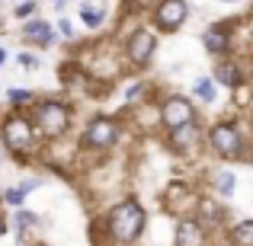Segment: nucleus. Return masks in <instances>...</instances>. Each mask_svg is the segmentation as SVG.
I'll return each mask as SVG.
<instances>
[{"label": "nucleus", "mask_w": 253, "mask_h": 246, "mask_svg": "<svg viewBox=\"0 0 253 246\" xmlns=\"http://www.w3.org/2000/svg\"><path fill=\"white\" fill-rule=\"evenodd\" d=\"M209 138H211V147H215L221 157H237L241 154V135H237L231 125H215Z\"/></svg>", "instance_id": "nucleus-9"}, {"label": "nucleus", "mask_w": 253, "mask_h": 246, "mask_svg": "<svg viewBox=\"0 0 253 246\" xmlns=\"http://www.w3.org/2000/svg\"><path fill=\"white\" fill-rule=\"evenodd\" d=\"M58 32H61L64 38H74V26H71V19H58Z\"/></svg>", "instance_id": "nucleus-23"}, {"label": "nucleus", "mask_w": 253, "mask_h": 246, "mask_svg": "<svg viewBox=\"0 0 253 246\" xmlns=\"http://www.w3.org/2000/svg\"><path fill=\"white\" fill-rule=\"evenodd\" d=\"M141 90H144V83H135V86H128V90H125V96H128V99H138V96H141Z\"/></svg>", "instance_id": "nucleus-25"}, {"label": "nucleus", "mask_w": 253, "mask_h": 246, "mask_svg": "<svg viewBox=\"0 0 253 246\" xmlns=\"http://www.w3.org/2000/svg\"><path fill=\"white\" fill-rule=\"evenodd\" d=\"M154 51H157V35L151 29H135L128 35V42H125V58H128L135 68H144V64L154 58Z\"/></svg>", "instance_id": "nucleus-5"}, {"label": "nucleus", "mask_w": 253, "mask_h": 246, "mask_svg": "<svg viewBox=\"0 0 253 246\" xmlns=\"http://www.w3.org/2000/svg\"><path fill=\"white\" fill-rule=\"evenodd\" d=\"M6 61V48H0V64H3Z\"/></svg>", "instance_id": "nucleus-27"}, {"label": "nucleus", "mask_w": 253, "mask_h": 246, "mask_svg": "<svg viewBox=\"0 0 253 246\" xmlns=\"http://www.w3.org/2000/svg\"><path fill=\"white\" fill-rule=\"evenodd\" d=\"M199 208H202V217H205V221H218V217H221V211H218L215 202H199Z\"/></svg>", "instance_id": "nucleus-20"}, {"label": "nucleus", "mask_w": 253, "mask_h": 246, "mask_svg": "<svg viewBox=\"0 0 253 246\" xmlns=\"http://www.w3.org/2000/svg\"><path fill=\"white\" fill-rule=\"evenodd\" d=\"M234 243H237V246H253V221L241 224V227H234Z\"/></svg>", "instance_id": "nucleus-17"}, {"label": "nucleus", "mask_w": 253, "mask_h": 246, "mask_svg": "<svg viewBox=\"0 0 253 246\" xmlns=\"http://www.w3.org/2000/svg\"><path fill=\"white\" fill-rule=\"evenodd\" d=\"M23 198H26V195H23L19 189H6V192H3V202H6V205H23Z\"/></svg>", "instance_id": "nucleus-22"}, {"label": "nucleus", "mask_w": 253, "mask_h": 246, "mask_svg": "<svg viewBox=\"0 0 253 246\" xmlns=\"http://www.w3.org/2000/svg\"><path fill=\"white\" fill-rule=\"evenodd\" d=\"M144 221H148V217H144V208L135 198H125V202H119L116 208L109 211L106 227H109V237L116 243H135L144 230Z\"/></svg>", "instance_id": "nucleus-3"}, {"label": "nucleus", "mask_w": 253, "mask_h": 246, "mask_svg": "<svg viewBox=\"0 0 253 246\" xmlns=\"http://www.w3.org/2000/svg\"><path fill=\"white\" fill-rule=\"evenodd\" d=\"M6 234V221H3V217H0V237H3Z\"/></svg>", "instance_id": "nucleus-26"}, {"label": "nucleus", "mask_w": 253, "mask_h": 246, "mask_svg": "<svg viewBox=\"0 0 253 246\" xmlns=\"http://www.w3.org/2000/svg\"><path fill=\"white\" fill-rule=\"evenodd\" d=\"M224 3H234V0H224Z\"/></svg>", "instance_id": "nucleus-28"}, {"label": "nucleus", "mask_w": 253, "mask_h": 246, "mask_svg": "<svg viewBox=\"0 0 253 246\" xmlns=\"http://www.w3.org/2000/svg\"><path fill=\"white\" fill-rule=\"evenodd\" d=\"M202 42H205V48L211 51V55H224L228 51V32L221 29V26H211V29H205V35H202Z\"/></svg>", "instance_id": "nucleus-12"}, {"label": "nucleus", "mask_w": 253, "mask_h": 246, "mask_svg": "<svg viewBox=\"0 0 253 246\" xmlns=\"http://www.w3.org/2000/svg\"><path fill=\"white\" fill-rule=\"evenodd\" d=\"M186 16H189L186 0H161V3L154 6V26L164 29V32H176L179 26L186 23Z\"/></svg>", "instance_id": "nucleus-6"}, {"label": "nucleus", "mask_w": 253, "mask_h": 246, "mask_svg": "<svg viewBox=\"0 0 253 246\" xmlns=\"http://www.w3.org/2000/svg\"><path fill=\"white\" fill-rule=\"evenodd\" d=\"M205 240V230L199 221H183L176 227V246H202Z\"/></svg>", "instance_id": "nucleus-10"}, {"label": "nucleus", "mask_w": 253, "mask_h": 246, "mask_svg": "<svg viewBox=\"0 0 253 246\" xmlns=\"http://www.w3.org/2000/svg\"><path fill=\"white\" fill-rule=\"evenodd\" d=\"M116 141H119L116 118H93L84 131V147H90V150H109Z\"/></svg>", "instance_id": "nucleus-4"}, {"label": "nucleus", "mask_w": 253, "mask_h": 246, "mask_svg": "<svg viewBox=\"0 0 253 246\" xmlns=\"http://www.w3.org/2000/svg\"><path fill=\"white\" fill-rule=\"evenodd\" d=\"M23 42H29V45H39V48H51V45L58 42V32H55V26L51 23H45V19H39V16H32V19H26L23 23Z\"/></svg>", "instance_id": "nucleus-8"}, {"label": "nucleus", "mask_w": 253, "mask_h": 246, "mask_svg": "<svg viewBox=\"0 0 253 246\" xmlns=\"http://www.w3.org/2000/svg\"><path fill=\"white\" fill-rule=\"evenodd\" d=\"M77 13H81V23L90 26V29H99L106 23V6H99V3H81Z\"/></svg>", "instance_id": "nucleus-13"}, {"label": "nucleus", "mask_w": 253, "mask_h": 246, "mask_svg": "<svg viewBox=\"0 0 253 246\" xmlns=\"http://www.w3.org/2000/svg\"><path fill=\"white\" fill-rule=\"evenodd\" d=\"M6 103H10L13 109H26V105L36 103V93L32 90H6Z\"/></svg>", "instance_id": "nucleus-15"}, {"label": "nucleus", "mask_w": 253, "mask_h": 246, "mask_svg": "<svg viewBox=\"0 0 253 246\" xmlns=\"http://www.w3.org/2000/svg\"><path fill=\"white\" fill-rule=\"evenodd\" d=\"M196 141H199V128H196V122H189V125H179V128H173V135H170V144H173V150H189Z\"/></svg>", "instance_id": "nucleus-11"}, {"label": "nucleus", "mask_w": 253, "mask_h": 246, "mask_svg": "<svg viewBox=\"0 0 253 246\" xmlns=\"http://www.w3.org/2000/svg\"><path fill=\"white\" fill-rule=\"evenodd\" d=\"M36 10H39V3H36V0H23V3H19L13 13H16L19 19H32V16H36Z\"/></svg>", "instance_id": "nucleus-19"}, {"label": "nucleus", "mask_w": 253, "mask_h": 246, "mask_svg": "<svg viewBox=\"0 0 253 246\" xmlns=\"http://www.w3.org/2000/svg\"><path fill=\"white\" fill-rule=\"evenodd\" d=\"M32 189H39V179H26V182H19V192H23V195H29Z\"/></svg>", "instance_id": "nucleus-24"}, {"label": "nucleus", "mask_w": 253, "mask_h": 246, "mask_svg": "<svg viewBox=\"0 0 253 246\" xmlns=\"http://www.w3.org/2000/svg\"><path fill=\"white\" fill-rule=\"evenodd\" d=\"M215 182H218V192H221V195H231V192H234V173H218L215 176Z\"/></svg>", "instance_id": "nucleus-18"}, {"label": "nucleus", "mask_w": 253, "mask_h": 246, "mask_svg": "<svg viewBox=\"0 0 253 246\" xmlns=\"http://www.w3.org/2000/svg\"><path fill=\"white\" fill-rule=\"evenodd\" d=\"M192 90H196V96L202 99V103H215V96H218V90H215V80H209V77H199Z\"/></svg>", "instance_id": "nucleus-16"}, {"label": "nucleus", "mask_w": 253, "mask_h": 246, "mask_svg": "<svg viewBox=\"0 0 253 246\" xmlns=\"http://www.w3.org/2000/svg\"><path fill=\"white\" fill-rule=\"evenodd\" d=\"M215 80L218 83H224V86H241L244 80H241V68H237L234 61H221L215 68Z\"/></svg>", "instance_id": "nucleus-14"}, {"label": "nucleus", "mask_w": 253, "mask_h": 246, "mask_svg": "<svg viewBox=\"0 0 253 246\" xmlns=\"http://www.w3.org/2000/svg\"><path fill=\"white\" fill-rule=\"evenodd\" d=\"M39 246H45V243H39Z\"/></svg>", "instance_id": "nucleus-29"}, {"label": "nucleus", "mask_w": 253, "mask_h": 246, "mask_svg": "<svg viewBox=\"0 0 253 246\" xmlns=\"http://www.w3.org/2000/svg\"><path fill=\"white\" fill-rule=\"evenodd\" d=\"M16 61H19V68H26V70L39 68V58L32 55V51H19V55H16Z\"/></svg>", "instance_id": "nucleus-21"}, {"label": "nucleus", "mask_w": 253, "mask_h": 246, "mask_svg": "<svg viewBox=\"0 0 253 246\" xmlns=\"http://www.w3.org/2000/svg\"><path fill=\"white\" fill-rule=\"evenodd\" d=\"M161 122L167 125V128H179V125H189V122H196V112H192V103L189 99H183V96H170L167 103H164V109H161Z\"/></svg>", "instance_id": "nucleus-7"}, {"label": "nucleus", "mask_w": 253, "mask_h": 246, "mask_svg": "<svg viewBox=\"0 0 253 246\" xmlns=\"http://www.w3.org/2000/svg\"><path fill=\"white\" fill-rule=\"evenodd\" d=\"M29 118L42 141H61L71 128V109L61 99H39V103H32Z\"/></svg>", "instance_id": "nucleus-2"}, {"label": "nucleus", "mask_w": 253, "mask_h": 246, "mask_svg": "<svg viewBox=\"0 0 253 246\" xmlns=\"http://www.w3.org/2000/svg\"><path fill=\"white\" fill-rule=\"evenodd\" d=\"M0 135H3V147L10 150L16 160H26V157H32L36 154V147H39V131H36V125H32V118L26 115L23 109H13L10 115L0 122Z\"/></svg>", "instance_id": "nucleus-1"}]
</instances>
